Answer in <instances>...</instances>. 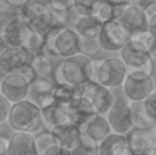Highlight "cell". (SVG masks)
Listing matches in <instances>:
<instances>
[{"mask_svg": "<svg viewBox=\"0 0 156 155\" xmlns=\"http://www.w3.org/2000/svg\"><path fill=\"white\" fill-rule=\"evenodd\" d=\"M52 73L55 84H68L78 88L93 80V60L84 54L78 53L65 58L53 69Z\"/></svg>", "mask_w": 156, "mask_h": 155, "instance_id": "1", "label": "cell"}, {"mask_svg": "<svg viewBox=\"0 0 156 155\" xmlns=\"http://www.w3.org/2000/svg\"><path fill=\"white\" fill-rule=\"evenodd\" d=\"M43 52L49 58H67L79 52V34L65 27L63 23L52 26L45 33V46Z\"/></svg>", "mask_w": 156, "mask_h": 155, "instance_id": "2", "label": "cell"}, {"mask_svg": "<svg viewBox=\"0 0 156 155\" xmlns=\"http://www.w3.org/2000/svg\"><path fill=\"white\" fill-rule=\"evenodd\" d=\"M8 121L17 132L33 134L41 130L44 119L41 108L26 99L13 104Z\"/></svg>", "mask_w": 156, "mask_h": 155, "instance_id": "3", "label": "cell"}, {"mask_svg": "<svg viewBox=\"0 0 156 155\" xmlns=\"http://www.w3.org/2000/svg\"><path fill=\"white\" fill-rule=\"evenodd\" d=\"M148 35L149 32H147L144 34L129 38V41L121 49V60L126 65L127 70L144 69L153 75L154 62L146 44Z\"/></svg>", "mask_w": 156, "mask_h": 155, "instance_id": "4", "label": "cell"}, {"mask_svg": "<svg viewBox=\"0 0 156 155\" xmlns=\"http://www.w3.org/2000/svg\"><path fill=\"white\" fill-rule=\"evenodd\" d=\"M93 80L107 88H116L123 85L127 76V67L121 58H108L93 60Z\"/></svg>", "mask_w": 156, "mask_h": 155, "instance_id": "5", "label": "cell"}, {"mask_svg": "<svg viewBox=\"0 0 156 155\" xmlns=\"http://www.w3.org/2000/svg\"><path fill=\"white\" fill-rule=\"evenodd\" d=\"M122 90L131 102H144L154 91L152 75L141 69L127 70Z\"/></svg>", "mask_w": 156, "mask_h": 155, "instance_id": "6", "label": "cell"}, {"mask_svg": "<svg viewBox=\"0 0 156 155\" xmlns=\"http://www.w3.org/2000/svg\"><path fill=\"white\" fill-rule=\"evenodd\" d=\"M20 18L33 30L45 34L52 26L62 23L53 16L48 4L29 2L20 9ZM64 25V23H63Z\"/></svg>", "mask_w": 156, "mask_h": 155, "instance_id": "7", "label": "cell"}, {"mask_svg": "<svg viewBox=\"0 0 156 155\" xmlns=\"http://www.w3.org/2000/svg\"><path fill=\"white\" fill-rule=\"evenodd\" d=\"M78 95L88 99L93 103L94 110L97 114H108L115 102V95L112 88H107L99 84L97 81L90 80L79 87Z\"/></svg>", "mask_w": 156, "mask_h": 155, "instance_id": "8", "label": "cell"}, {"mask_svg": "<svg viewBox=\"0 0 156 155\" xmlns=\"http://www.w3.org/2000/svg\"><path fill=\"white\" fill-rule=\"evenodd\" d=\"M107 120L114 133L125 135L133 129L131 101L125 97L124 93L122 96L115 97V102L108 112Z\"/></svg>", "mask_w": 156, "mask_h": 155, "instance_id": "9", "label": "cell"}, {"mask_svg": "<svg viewBox=\"0 0 156 155\" xmlns=\"http://www.w3.org/2000/svg\"><path fill=\"white\" fill-rule=\"evenodd\" d=\"M98 38L103 50L115 52L121 51L131 37L119 20H108L103 23Z\"/></svg>", "mask_w": 156, "mask_h": 155, "instance_id": "10", "label": "cell"}, {"mask_svg": "<svg viewBox=\"0 0 156 155\" xmlns=\"http://www.w3.org/2000/svg\"><path fill=\"white\" fill-rule=\"evenodd\" d=\"M30 83L18 73H9L0 82V93L12 104L28 98Z\"/></svg>", "mask_w": 156, "mask_h": 155, "instance_id": "11", "label": "cell"}, {"mask_svg": "<svg viewBox=\"0 0 156 155\" xmlns=\"http://www.w3.org/2000/svg\"><path fill=\"white\" fill-rule=\"evenodd\" d=\"M55 83H52L48 78H36L29 85L28 100L32 101L41 110L48 107L55 102L53 90Z\"/></svg>", "mask_w": 156, "mask_h": 155, "instance_id": "12", "label": "cell"}, {"mask_svg": "<svg viewBox=\"0 0 156 155\" xmlns=\"http://www.w3.org/2000/svg\"><path fill=\"white\" fill-rule=\"evenodd\" d=\"M118 20L131 38L149 32L148 19L144 11L139 10L132 4L124 11Z\"/></svg>", "mask_w": 156, "mask_h": 155, "instance_id": "13", "label": "cell"}, {"mask_svg": "<svg viewBox=\"0 0 156 155\" xmlns=\"http://www.w3.org/2000/svg\"><path fill=\"white\" fill-rule=\"evenodd\" d=\"M31 54L23 47H10L0 54V64L8 73H15L29 64Z\"/></svg>", "mask_w": 156, "mask_h": 155, "instance_id": "14", "label": "cell"}, {"mask_svg": "<svg viewBox=\"0 0 156 155\" xmlns=\"http://www.w3.org/2000/svg\"><path fill=\"white\" fill-rule=\"evenodd\" d=\"M51 132L55 137L58 146L65 148L69 151H72L78 146L82 136L81 128L72 122H66L54 126L51 129Z\"/></svg>", "mask_w": 156, "mask_h": 155, "instance_id": "15", "label": "cell"}, {"mask_svg": "<svg viewBox=\"0 0 156 155\" xmlns=\"http://www.w3.org/2000/svg\"><path fill=\"white\" fill-rule=\"evenodd\" d=\"M69 121L82 128L94 114L93 103L88 99L78 95L67 105Z\"/></svg>", "mask_w": 156, "mask_h": 155, "instance_id": "16", "label": "cell"}, {"mask_svg": "<svg viewBox=\"0 0 156 155\" xmlns=\"http://www.w3.org/2000/svg\"><path fill=\"white\" fill-rule=\"evenodd\" d=\"M8 155H39L35 146V137L30 133L15 131L9 138Z\"/></svg>", "mask_w": 156, "mask_h": 155, "instance_id": "17", "label": "cell"}, {"mask_svg": "<svg viewBox=\"0 0 156 155\" xmlns=\"http://www.w3.org/2000/svg\"><path fill=\"white\" fill-rule=\"evenodd\" d=\"M127 147L133 155H139L146 150L154 147V136L150 130L133 128L125 134Z\"/></svg>", "mask_w": 156, "mask_h": 155, "instance_id": "18", "label": "cell"}, {"mask_svg": "<svg viewBox=\"0 0 156 155\" xmlns=\"http://www.w3.org/2000/svg\"><path fill=\"white\" fill-rule=\"evenodd\" d=\"M125 135L111 133L99 143V155H131Z\"/></svg>", "mask_w": 156, "mask_h": 155, "instance_id": "19", "label": "cell"}, {"mask_svg": "<svg viewBox=\"0 0 156 155\" xmlns=\"http://www.w3.org/2000/svg\"><path fill=\"white\" fill-rule=\"evenodd\" d=\"M82 133L96 140L101 143L107 135L111 134L112 128L107 118L101 114H94L84 125L81 128Z\"/></svg>", "mask_w": 156, "mask_h": 155, "instance_id": "20", "label": "cell"}, {"mask_svg": "<svg viewBox=\"0 0 156 155\" xmlns=\"http://www.w3.org/2000/svg\"><path fill=\"white\" fill-rule=\"evenodd\" d=\"M29 26L19 17L14 21L3 27L1 37L11 46V47H23V38Z\"/></svg>", "mask_w": 156, "mask_h": 155, "instance_id": "21", "label": "cell"}, {"mask_svg": "<svg viewBox=\"0 0 156 155\" xmlns=\"http://www.w3.org/2000/svg\"><path fill=\"white\" fill-rule=\"evenodd\" d=\"M129 5L131 1L127 0H103L96 15L103 23L118 20Z\"/></svg>", "mask_w": 156, "mask_h": 155, "instance_id": "22", "label": "cell"}, {"mask_svg": "<svg viewBox=\"0 0 156 155\" xmlns=\"http://www.w3.org/2000/svg\"><path fill=\"white\" fill-rule=\"evenodd\" d=\"M102 26L103 21L97 15H87L81 17L78 23L74 26V29L79 35L93 38L99 36Z\"/></svg>", "mask_w": 156, "mask_h": 155, "instance_id": "23", "label": "cell"}, {"mask_svg": "<svg viewBox=\"0 0 156 155\" xmlns=\"http://www.w3.org/2000/svg\"><path fill=\"white\" fill-rule=\"evenodd\" d=\"M41 115H43L44 121L47 122V124H49L51 129L60 124L66 123V122H70L67 106L56 103V102H54L48 107L43 108Z\"/></svg>", "mask_w": 156, "mask_h": 155, "instance_id": "24", "label": "cell"}, {"mask_svg": "<svg viewBox=\"0 0 156 155\" xmlns=\"http://www.w3.org/2000/svg\"><path fill=\"white\" fill-rule=\"evenodd\" d=\"M131 110L133 128L141 129V130H150L155 125L156 122L153 121L147 115L144 102H131Z\"/></svg>", "mask_w": 156, "mask_h": 155, "instance_id": "25", "label": "cell"}, {"mask_svg": "<svg viewBox=\"0 0 156 155\" xmlns=\"http://www.w3.org/2000/svg\"><path fill=\"white\" fill-rule=\"evenodd\" d=\"M30 64L34 69L37 78H48L53 72V65L51 62V58H49L43 51L32 54Z\"/></svg>", "mask_w": 156, "mask_h": 155, "instance_id": "26", "label": "cell"}, {"mask_svg": "<svg viewBox=\"0 0 156 155\" xmlns=\"http://www.w3.org/2000/svg\"><path fill=\"white\" fill-rule=\"evenodd\" d=\"M45 46V34L33 30L32 28H28L23 38V48L30 52V54H35L41 52Z\"/></svg>", "mask_w": 156, "mask_h": 155, "instance_id": "27", "label": "cell"}, {"mask_svg": "<svg viewBox=\"0 0 156 155\" xmlns=\"http://www.w3.org/2000/svg\"><path fill=\"white\" fill-rule=\"evenodd\" d=\"M79 87H73L68 84H55L53 90V98L56 103L67 106L78 96Z\"/></svg>", "mask_w": 156, "mask_h": 155, "instance_id": "28", "label": "cell"}, {"mask_svg": "<svg viewBox=\"0 0 156 155\" xmlns=\"http://www.w3.org/2000/svg\"><path fill=\"white\" fill-rule=\"evenodd\" d=\"M72 155H99V143L83 134L78 146L71 151Z\"/></svg>", "mask_w": 156, "mask_h": 155, "instance_id": "29", "label": "cell"}, {"mask_svg": "<svg viewBox=\"0 0 156 155\" xmlns=\"http://www.w3.org/2000/svg\"><path fill=\"white\" fill-rule=\"evenodd\" d=\"M102 49L98 37H84L79 35V52L86 56H93Z\"/></svg>", "mask_w": 156, "mask_h": 155, "instance_id": "30", "label": "cell"}, {"mask_svg": "<svg viewBox=\"0 0 156 155\" xmlns=\"http://www.w3.org/2000/svg\"><path fill=\"white\" fill-rule=\"evenodd\" d=\"M35 146H36L37 152L39 155H43L50 148L58 146L53 133L51 131H46L35 137Z\"/></svg>", "mask_w": 156, "mask_h": 155, "instance_id": "31", "label": "cell"}, {"mask_svg": "<svg viewBox=\"0 0 156 155\" xmlns=\"http://www.w3.org/2000/svg\"><path fill=\"white\" fill-rule=\"evenodd\" d=\"M20 17V9L13 6L6 2L0 3V23L2 27H5L10 23Z\"/></svg>", "mask_w": 156, "mask_h": 155, "instance_id": "32", "label": "cell"}, {"mask_svg": "<svg viewBox=\"0 0 156 155\" xmlns=\"http://www.w3.org/2000/svg\"><path fill=\"white\" fill-rule=\"evenodd\" d=\"M103 0H74V6L83 16L96 15Z\"/></svg>", "mask_w": 156, "mask_h": 155, "instance_id": "33", "label": "cell"}, {"mask_svg": "<svg viewBox=\"0 0 156 155\" xmlns=\"http://www.w3.org/2000/svg\"><path fill=\"white\" fill-rule=\"evenodd\" d=\"M146 16L148 19V27L149 33L156 36V1L153 4H151L146 11Z\"/></svg>", "mask_w": 156, "mask_h": 155, "instance_id": "34", "label": "cell"}, {"mask_svg": "<svg viewBox=\"0 0 156 155\" xmlns=\"http://www.w3.org/2000/svg\"><path fill=\"white\" fill-rule=\"evenodd\" d=\"M144 106L146 113L153 121L156 122V91H153L144 101Z\"/></svg>", "mask_w": 156, "mask_h": 155, "instance_id": "35", "label": "cell"}, {"mask_svg": "<svg viewBox=\"0 0 156 155\" xmlns=\"http://www.w3.org/2000/svg\"><path fill=\"white\" fill-rule=\"evenodd\" d=\"M13 104L0 93V124L8 121Z\"/></svg>", "mask_w": 156, "mask_h": 155, "instance_id": "36", "label": "cell"}, {"mask_svg": "<svg viewBox=\"0 0 156 155\" xmlns=\"http://www.w3.org/2000/svg\"><path fill=\"white\" fill-rule=\"evenodd\" d=\"M48 5L52 10L68 11L72 5H74V0H49Z\"/></svg>", "mask_w": 156, "mask_h": 155, "instance_id": "37", "label": "cell"}, {"mask_svg": "<svg viewBox=\"0 0 156 155\" xmlns=\"http://www.w3.org/2000/svg\"><path fill=\"white\" fill-rule=\"evenodd\" d=\"M83 15H81V13L76 10V8L74 5H72L69 10L67 11V21H69L71 25L76 26L78 23V21L81 19Z\"/></svg>", "mask_w": 156, "mask_h": 155, "instance_id": "38", "label": "cell"}, {"mask_svg": "<svg viewBox=\"0 0 156 155\" xmlns=\"http://www.w3.org/2000/svg\"><path fill=\"white\" fill-rule=\"evenodd\" d=\"M43 155H72L71 151L62 148L60 146H54V147L50 148L48 151H46Z\"/></svg>", "mask_w": 156, "mask_h": 155, "instance_id": "39", "label": "cell"}, {"mask_svg": "<svg viewBox=\"0 0 156 155\" xmlns=\"http://www.w3.org/2000/svg\"><path fill=\"white\" fill-rule=\"evenodd\" d=\"M146 44L148 46L149 52L153 58H156V36L149 33L148 37L146 39Z\"/></svg>", "mask_w": 156, "mask_h": 155, "instance_id": "40", "label": "cell"}, {"mask_svg": "<svg viewBox=\"0 0 156 155\" xmlns=\"http://www.w3.org/2000/svg\"><path fill=\"white\" fill-rule=\"evenodd\" d=\"M132 5L136 6L139 10L146 11L151 4H153L155 2V0H131Z\"/></svg>", "mask_w": 156, "mask_h": 155, "instance_id": "41", "label": "cell"}, {"mask_svg": "<svg viewBox=\"0 0 156 155\" xmlns=\"http://www.w3.org/2000/svg\"><path fill=\"white\" fill-rule=\"evenodd\" d=\"M4 2L11 4L13 6H16L18 9L23 8L25 5H27L29 2H31V0H4Z\"/></svg>", "mask_w": 156, "mask_h": 155, "instance_id": "42", "label": "cell"}, {"mask_svg": "<svg viewBox=\"0 0 156 155\" xmlns=\"http://www.w3.org/2000/svg\"><path fill=\"white\" fill-rule=\"evenodd\" d=\"M9 139L5 137L0 136V155H8Z\"/></svg>", "mask_w": 156, "mask_h": 155, "instance_id": "43", "label": "cell"}, {"mask_svg": "<svg viewBox=\"0 0 156 155\" xmlns=\"http://www.w3.org/2000/svg\"><path fill=\"white\" fill-rule=\"evenodd\" d=\"M139 155H156V147L150 148V149L146 150V151L142 152V153Z\"/></svg>", "mask_w": 156, "mask_h": 155, "instance_id": "44", "label": "cell"}, {"mask_svg": "<svg viewBox=\"0 0 156 155\" xmlns=\"http://www.w3.org/2000/svg\"><path fill=\"white\" fill-rule=\"evenodd\" d=\"M6 76H8V73L5 72V70L2 68L1 64H0V82H1V81L6 77Z\"/></svg>", "mask_w": 156, "mask_h": 155, "instance_id": "45", "label": "cell"}, {"mask_svg": "<svg viewBox=\"0 0 156 155\" xmlns=\"http://www.w3.org/2000/svg\"><path fill=\"white\" fill-rule=\"evenodd\" d=\"M2 30H3V27H2L1 23H0V35H1V33H2Z\"/></svg>", "mask_w": 156, "mask_h": 155, "instance_id": "46", "label": "cell"}, {"mask_svg": "<svg viewBox=\"0 0 156 155\" xmlns=\"http://www.w3.org/2000/svg\"><path fill=\"white\" fill-rule=\"evenodd\" d=\"M0 1H1V2H4V0H0Z\"/></svg>", "mask_w": 156, "mask_h": 155, "instance_id": "47", "label": "cell"}, {"mask_svg": "<svg viewBox=\"0 0 156 155\" xmlns=\"http://www.w3.org/2000/svg\"><path fill=\"white\" fill-rule=\"evenodd\" d=\"M127 1H131V0H127Z\"/></svg>", "mask_w": 156, "mask_h": 155, "instance_id": "48", "label": "cell"}, {"mask_svg": "<svg viewBox=\"0 0 156 155\" xmlns=\"http://www.w3.org/2000/svg\"><path fill=\"white\" fill-rule=\"evenodd\" d=\"M0 3H1V1H0Z\"/></svg>", "mask_w": 156, "mask_h": 155, "instance_id": "49", "label": "cell"}, {"mask_svg": "<svg viewBox=\"0 0 156 155\" xmlns=\"http://www.w3.org/2000/svg\"><path fill=\"white\" fill-rule=\"evenodd\" d=\"M131 155H133V154H131Z\"/></svg>", "mask_w": 156, "mask_h": 155, "instance_id": "50", "label": "cell"}, {"mask_svg": "<svg viewBox=\"0 0 156 155\" xmlns=\"http://www.w3.org/2000/svg\"><path fill=\"white\" fill-rule=\"evenodd\" d=\"M155 1H156V0H155Z\"/></svg>", "mask_w": 156, "mask_h": 155, "instance_id": "51", "label": "cell"}]
</instances>
